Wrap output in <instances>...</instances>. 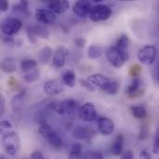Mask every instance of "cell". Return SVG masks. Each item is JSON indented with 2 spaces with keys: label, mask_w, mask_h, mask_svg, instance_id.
Wrapping results in <instances>:
<instances>
[{
  "label": "cell",
  "mask_w": 159,
  "mask_h": 159,
  "mask_svg": "<svg viewBox=\"0 0 159 159\" xmlns=\"http://www.w3.org/2000/svg\"><path fill=\"white\" fill-rule=\"evenodd\" d=\"M88 80L91 82L95 87L100 88L107 94L114 95L117 93L119 89V83L112 78H109L102 74H94L88 77Z\"/></svg>",
  "instance_id": "1"
},
{
  "label": "cell",
  "mask_w": 159,
  "mask_h": 159,
  "mask_svg": "<svg viewBox=\"0 0 159 159\" xmlns=\"http://www.w3.org/2000/svg\"><path fill=\"white\" fill-rule=\"evenodd\" d=\"M2 146L10 157H16L20 150V140L16 132L10 131L3 135Z\"/></svg>",
  "instance_id": "2"
},
{
  "label": "cell",
  "mask_w": 159,
  "mask_h": 159,
  "mask_svg": "<svg viewBox=\"0 0 159 159\" xmlns=\"http://www.w3.org/2000/svg\"><path fill=\"white\" fill-rule=\"evenodd\" d=\"M105 55H106L108 61L116 68L122 67L125 61H127V59L129 58L128 53L122 51L116 46L109 47L105 51Z\"/></svg>",
  "instance_id": "3"
},
{
  "label": "cell",
  "mask_w": 159,
  "mask_h": 159,
  "mask_svg": "<svg viewBox=\"0 0 159 159\" xmlns=\"http://www.w3.org/2000/svg\"><path fill=\"white\" fill-rule=\"evenodd\" d=\"M39 134L46 139L53 147L60 148L62 145V140L60 137V135L56 132L55 129H53L48 124H42L38 129Z\"/></svg>",
  "instance_id": "4"
},
{
  "label": "cell",
  "mask_w": 159,
  "mask_h": 159,
  "mask_svg": "<svg viewBox=\"0 0 159 159\" xmlns=\"http://www.w3.org/2000/svg\"><path fill=\"white\" fill-rule=\"evenodd\" d=\"M22 27V22L16 17H7L1 22V31L5 35L11 36L16 34Z\"/></svg>",
  "instance_id": "5"
},
{
  "label": "cell",
  "mask_w": 159,
  "mask_h": 159,
  "mask_svg": "<svg viewBox=\"0 0 159 159\" xmlns=\"http://www.w3.org/2000/svg\"><path fill=\"white\" fill-rule=\"evenodd\" d=\"M112 15V9L110 7L104 4H99L92 7V9L89 13V19L92 21H103L108 20Z\"/></svg>",
  "instance_id": "6"
},
{
  "label": "cell",
  "mask_w": 159,
  "mask_h": 159,
  "mask_svg": "<svg viewBox=\"0 0 159 159\" xmlns=\"http://www.w3.org/2000/svg\"><path fill=\"white\" fill-rule=\"evenodd\" d=\"M157 49L155 46L147 45L138 51V60L144 65H151L157 59Z\"/></svg>",
  "instance_id": "7"
},
{
  "label": "cell",
  "mask_w": 159,
  "mask_h": 159,
  "mask_svg": "<svg viewBox=\"0 0 159 159\" xmlns=\"http://www.w3.org/2000/svg\"><path fill=\"white\" fill-rule=\"evenodd\" d=\"M53 106L51 107L57 114L61 115V116H65V115H70L73 112H75L77 108V102L73 100V99H69V100H64L56 103L52 104Z\"/></svg>",
  "instance_id": "8"
},
{
  "label": "cell",
  "mask_w": 159,
  "mask_h": 159,
  "mask_svg": "<svg viewBox=\"0 0 159 159\" xmlns=\"http://www.w3.org/2000/svg\"><path fill=\"white\" fill-rule=\"evenodd\" d=\"M78 116L81 120L85 122H93L94 120H96L98 115L94 104L91 102L84 103L78 111Z\"/></svg>",
  "instance_id": "9"
},
{
  "label": "cell",
  "mask_w": 159,
  "mask_h": 159,
  "mask_svg": "<svg viewBox=\"0 0 159 159\" xmlns=\"http://www.w3.org/2000/svg\"><path fill=\"white\" fill-rule=\"evenodd\" d=\"M35 19L40 24L49 25L54 23L56 20V16L50 9L37 8L35 11Z\"/></svg>",
  "instance_id": "10"
},
{
  "label": "cell",
  "mask_w": 159,
  "mask_h": 159,
  "mask_svg": "<svg viewBox=\"0 0 159 159\" xmlns=\"http://www.w3.org/2000/svg\"><path fill=\"white\" fill-rule=\"evenodd\" d=\"M43 90L47 95H49V96L58 95L64 90V84L62 81L49 80L44 84Z\"/></svg>",
  "instance_id": "11"
},
{
  "label": "cell",
  "mask_w": 159,
  "mask_h": 159,
  "mask_svg": "<svg viewBox=\"0 0 159 159\" xmlns=\"http://www.w3.org/2000/svg\"><path fill=\"white\" fill-rule=\"evenodd\" d=\"M97 126L99 132L102 134L103 136H109L114 132L115 129V124L113 120L106 116H101L97 120Z\"/></svg>",
  "instance_id": "12"
},
{
  "label": "cell",
  "mask_w": 159,
  "mask_h": 159,
  "mask_svg": "<svg viewBox=\"0 0 159 159\" xmlns=\"http://www.w3.org/2000/svg\"><path fill=\"white\" fill-rule=\"evenodd\" d=\"M95 134H96V131L93 129L89 127H82V126H78L75 128L72 131L73 137L81 141H89Z\"/></svg>",
  "instance_id": "13"
},
{
  "label": "cell",
  "mask_w": 159,
  "mask_h": 159,
  "mask_svg": "<svg viewBox=\"0 0 159 159\" xmlns=\"http://www.w3.org/2000/svg\"><path fill=\"white\" fill-rule=\"evenodd\" d=\"M91 9H92L91 3L89 1H88V0H80V1H77L73 6V11H74V13L76 16L80 17V18H84L87 15H89Z\"/></svg>",
  "instance_id": "14"
},
{
  "label": "cell",
  "mask_w": 159,
  "mask_h": 159,
  "mask_svg": "<svg viewBox=\"0 0 159 159\" xmlns=\"http://www.w3.org/2000/svg\"><path fill=\"white\" fill-rule=\"evenodd\" d=\"M48 7L54 14H62L70 7V3L66 0H53L48 2Z\"/></svg>",
  "instance_id": "15"
},
{
  "label": "cell",
  "mask_w": 159,
  "mask_h": 159,
  "mask_svg": "<svg viewBox=\"0 0 159 159\" xmlns=\"http://www.w3.org/2000/svg\"><path fill=\"white\" fill-rule=\"evenodd\" d=\"M67 49L64 47H59L53 55V65L57 68H61L64 66L66 61Z\"/></svg>",
  "instance_id": "16"
},
{
  "label": "cell",
  "mask_w": 159,
  "mask_h": 159,
  "mask_svg": "<svg viewBox=\"0 0 159 159\" xmlns=\"http://www.w3.org/2000/svg\"><path fill=\"white\" fill-rule=\"evenodd\" d=\"M1 70L6 74H12L17 70V63L14 58L7 57L1 61Z\"/></svg>",
  "instance_id": "17"
},
{
  "label": "cell",
  "mask_w": 159,
  "mask_h": 159,
  "mask_svg": "<svg viewBox=\"0 0 159 159\" xmlns=\"http://www.w3.org/2000/svg\"><path fill=\"white\" fill-rule=\"evenodd\" d=\"M25 95H26V92L23 90V91H20V92L17 93L16 95H14L13 98L11 99L10 105H11V109L14 113H17L21 110Z\"/></svg>",
  "instance_id": "18"
},
{
  "label": "cell",
  "mask_w": 159,
  "mask_h": 159,
  "mask_svg": "<svg viewBox=\"0 0 159 159\" xmlns=\"http://www.w3.org/2000/svg\"><path fill=\"white\" fill-rule=\"evenodd\" d=\"M29 28L32 30V32L36 36H39L43 39H48L49 38L50 33H49V30L48 29V27L46 25L36 23V24H33V25L29 26Z\"/></svg>",
  "instance_id": "19"
},
{
  "label": "cell",
  "mask_w": 159,
  "mask_h": 159,
  "mask_svg": "<svg viewBox=\"0 0 159 159\" xmlns=\"http://www.w3.org/2000/svg\"><path fill=\"white\" fill-rule=\"evenodd\" d=\"M142 80L139 77H136L133 79V81L126 88V94L129 99H132L135 93H137L141 89Z\"/></svg>",
  "instance_id": "20"
},
{
  "label": "cell",
  "mask_w": 159,
  "mask_h": 159,
  "mask_svg": "<svg viewBox=\"0 0 159 159\" xmlns=\"http://www.w3.org/2000/svg\"><path fill=\"white\" fill-rule=\"evenodd\" d=\"M123 147H124V137L122 135H117L112 145L111 152L114 156L116 157L121 156L123 153Z\"/></svg>",
  "instance_id": "21"
},
{
  "label": "cell",
  "mask_w": 159,
  "mask_h": 159,
  "mask_svg": "<svg viewBox=\"0 0 159 159\" xmlns=\"http://www.w3.org/2000/svg\"><path fill=\"white\" fill-rule=\"evenodd\" d=\"M68 159H87V155L83 153L82 146L79 143H75L70 150Z\"/></svg>",
  "instance_id": "22"
},
{
  "label": "cell",
  "mask_w": 159,
  "mask_h": 159,
  "mask_svg": "<svg viewBox=\"0 0 159 159\" xmlns=\"http://www.w3.org/2000/svg\"><path fill=\"white\" fill-rule=\"evenodd\" d=\"M61 81L63 82V84L69 88H74L75 86V82H76V76L75 74L71 71V70H67L62 74L61 76Z\"/></svg>",
  "instance_id": "23"
},
{
  "label": "cell",
  "mask_w": 159,
  "mask_h": 159,
  "mask_svg": "<svg viewBox=\"0 0 159 159\" xmlns=\"http://www.w3.org/2000/svg\"><path fill=\"white\" fill-rule=\"evenodd\" d=\"M12 14L28 17V15H29V11H28V2L27 1H20L19 4L14 5L13 6V8H12Z\"/></svg>",
  "instance_id": "24"
},
{
  "label": "cell",
  "mask_w": 159,
  "mask_h": 159,
  "mask_svg": "<svg viewBox=\"0 0 159 159\" xmlns=\"http://www.w3.org/2000/svg\"><path fill=\"white\" fill-rule=\"evenodd\" d=\"M53 54V50L51 48L49 47H44L42 48L39 51H38V61L43 63V64H46L48 62V61L50 60L51 56Z\"/></svg>",
  "instance_id": "25"
},
{
  "label": "cell",
  "mask_w": 159,
  "mask_h": 159,
  "mask_svg": "<svg viewBox=\"0 0 159 159\" xmlns=\"http://www.w3.org/2000/svg\"><path fill=\"white\" fill-rule=\"evenodd\" d=\"M36 66H37V61L34 59L25 58V59H22L20 61V68L24 74L35 69Z\"/></svg>",
  "instance_id": "26"
},
{
  "label": "cell",
  "mask_w": 159,
  "mask_h": 159,
  "mask_svg": "<svg viewBox=\"0 0 159 159\" xmlns=\"http://www.w3.org/2000/svg\"><path fill=\"white\" fill-rule=\"evenodd\" d=\"M103 54V48L99 45H91L88 48V57L95 60L100 58Z\"/></svg>",
  "instance_id": "27"
},
{
  "label": "cell",
  "mask_w": 159,
  "mask_h": 159,
  "mask_svg": "<svg viewBox=\"0 0 159 159\" xmlns=\"http://www.w3.org/2000/svg\"><path fill=\"white\" fill-rule=\"evenodd\" d=\"M40 77V71L38 68H35L23 75V80L26 83H34L37 81Z\"/></svg>",
  "instance_id": "28"
},
{
  "label": "cell",
  "mask_w": 159,
  "mask_h": 159,
  "mask_svg": "<svg viewBox=\"0 0 159 159\" xmlns=\"http://www.w3.org/2000/svg\"><path fill=\"white\" fill-rule=\"evenodd\" d=\"M131 113L137 119H143L146 116V108L143 105H134L131 107Z\"/></svg>",
  "instance_id": "29"
},
{
  "label": "cell",
  "mask_w": 159,
  "mask_h": 159,
  "mask_svg": "<svg viewBox=\"0 0 159 159\" xmlns=\"http://www.w3.org/2000/svg\"><path fill=\"white\" fill-rule=\"evenodd\" d=\"M129 37H128L126 34H122V35L118 38V40H117L116 46L118 48H120L122 51L127 52V49H128V48H129Z\"/></svg>",
  "instance_id": "30"
},
{
  "label": "cell",
  "mask_w": 159,
  "mask_h": 159,
  "mask_svg": "<svg viewBox=\"0 0 159 159\" xmlns=\"http://www.w3.org/2000/svg\"><path fill=\"white\" fill-rule=\"evenodd\" d=\"M153 153L155 155H159V123L157 126L156 132H155V139L153 144Z\"/></svg>",
  "instance_id": "31"
},
{
  "label": "cell",
  "mask_w": 159,
  "mask_h": 159,
  "mask_svg": "<svg viewBox=\"0 0 159 159\" xmlns=\"http://www.w3.org/2000/svg\"><path fill=\"white\" fill-rule=\"evenodd\" d=\"M79 82H80V85L83 87V88H85L88 91H91V92H94L95 91V86L91 83V82H89L88 79H83V78H80L79 79Z\"/></svg>",
  "instance_id": "32"
},
{
  "label": "cell",
  "mask_w": 159,
  "mask_h": 159,
  "mask_svg": "<svg viewBox=\"0 0 159 159\" xmlns=\"http://www.w3.org/2000/svg\"><path fill=\"white\" fill-rule=\"evenodd\" d=\"M141 72H142V67L139 65V64H133L130 69H129V75L131 76H133L134 78L136 77H139V75H141Z\"/></svg>",
  "instance_id": "33"
},
{
  "label": "cell",
  "mask_w": 159,
  "mask_h": 159,
  "mask_svg": "<svg viewBox=\"0 0 159 159\" xmlns=\"http://www.w3.org/2000/svg\"><path fill=\"white\" fill-rule=\"evenodd\" d=\"M87 159H104L101 151H89L87 154Z\"/></svg>",
  "instance_id": "34"
},
{
  "label": "cell",
  "mask_w": 159,
  "mask_h": 159,
  "mask_svg": "<svg viewBox=\"0 0 159 159\" xmlns=\"http://www.w3.org/2000/svg\"><path fill=\"white\" fill-rule=\"evenodd\" d=\"M0 129H1V132H3L4 134H6L7 132H10L8 130H11L12 129V125L7 120H3L0 123Z\"/></svg>",
  "instance_id": "35"
},
{
  "label": "cell",
  "mask_w": 159,
  "mask_h": 159,
  "mask_svg": "<svg viewBox=\"0 0 159 159\" xmlns=\"http://www.w3.org/2000/svg\"><path fill=\"white\" fill-rule=\"evenodd\" d=\"M148 136V128L146 125H143L140 129V134H139V139L140 140H144Z\"/></svg>",
  "instance_id": "36"
},
{
  "label": "cell",
  "mask_w": 159,
  "mask_h": 159,
  "mask_svg": "<svg viewBox=\"0 0 159 159\" xmlns=\"http://www.w3.org/2000/svg\"><path fill=\"white\" fill-rule=\"evenodd\" d=\"M120 159H134V154L131 150H126L120 156Z\"/></svg>",
  "instance_id": "37"
},
{
  "label": "cell",
  "mask_w": 159,
  "mask_h": 159,
  "mask_svg": "<svg viewBox=\"0 0 159 159\" xmlns=\"http://www.w3.org/2000/svg\"><path fill=\"white\" fill-rule=\"evenodd\" d=\"M27 36H28V39L31 43H33V44L36 43V35L32 32V30L29 27L27 28Z\"/></svg>",
  "instance_id": "38"
},
{
  "label": "cell",
  "mask_w": 159,
  "mask_h": 159,
  "mask_svg": "<svg viewBox=\"0 0 159 159\" xmlns=\"http://www.w3.org/2000/svg\"><path fill=\"white\" fill-rule=\"evenodd\" d=\"M75 44L77 48H83L85 47V44H86V40L82 37H77L75 39Z\"/></svg>",
  "instance_id": "39"
},
{
  "label": "cell",
  "mask_w": 159,
  "mask_h": 159,
  "mask_svg": "<svg viewBox=\"0 0 159 159\" xmlns=\"http://www.w3.org/2000/svg\"><path fill=\"white\" fill-rule=\"evenodd\" d=\"M140 159H153L151 154L147 150H142L140 152Z\"/></svg>",
  "instance_id": "40"
},
{
  "label": "cell",
  "mask_w": 159,
  "mask_h": 159,
  "mask_svg": "<svg viewBox=\"0 0 159 159\" xmlns=\"http://www.w3.org/2000/svg\"><path fill=\"white\" fill-rule=\"evenodd\" d=\"M3 42L4 43H6L7 45H8V46H10V45H14L15 43L17 44V42H15V40L11 37V36H7V35H6V36H4L3 37Z\"/></svg>",
  "instance_id": "41"
},
{
  "label": "cell",
  "mask_w": 159,
  "mask_h": 159,
  "mask_svg": "<svg viewBox=\"0 0 159 159\" xmlns=\"http://www.w3.org/2000/svg\"><path fill=\"white\" fill-rule=\"evenodd\" d=\"M8 9V2L7 0H1L0 1V10L5 12Z\"/></svg>",
  "instance_id": "42"
},
{
  "label": "cell",
  "mask_w": 159,
  "mask_h": 159,
  "mask_svg": "<svg viewBox=\"0 0 159 159\" xmlns=\"http://www.w3.org/2000/svg\"><path fill=\"white\" fill-rule=\"evenodd\" d=\"M31 159H44V157L42 155L41 152L39 151H34L32 156H31Z\"/></svg>",
  "instance_id": "43"
},
{
  "label": "cell",
  "mask_w": 159,
  "mask_h": 159,
  "mask_svg": "<svg viewBox=\"0 0 159 159\" xmlns=\"http://www.w3.org/2000/svg\"><path fill=\"white\" fill-rule=\"evenodd\" d=\"M5 99H4V97L1 95V97H0V114H1V116L2 115H4V113H5Z\"/></svg>",
  "instance_id": "44"
},
{
  "label": "cell",
  "mask_w": 159,
  "mask_h": 159,
  "mask_svg": "<svg viewBox=\"0 0 159 159\" xmlns=\"http://www.w3.org/2000/svg\"><path fill=\"white\" fill-rule=\"evenodd\" d=\"M154 76H155L156 80L157 82H159V61L157 64V66H156V68H155V70H154Z\"/></svg>",
  "instance_id": "45"
},
{
  "label": "cell",
  "mask_w": 159,
  "mask_h": 159,
  "mask_svg": "<svg viewBox=\"0 0 159 159\" xmlns=\"http://www.w3.org/2000/svg\"><path fill=\"white\" fill-rule=\"evenodd\" d=\"M0 159H8L6 156H4V155H1V157H0Z\"/></svg>",
  "instance_id": "46"
}]
</instances>
